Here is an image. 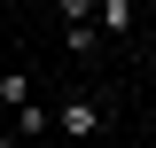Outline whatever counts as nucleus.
<instances>
[{
    "label": "nucleus",
    "mask_w": 156,
    "mask_h": 148,
    "mask_svg": "<svg viewBox=\"0 0 156 148\" xmlns=\"http://www.w3.org/2000/svg\"><path fill=\"white\" fill-rule=\"evenodd\" d=\"M0 8H8V0H0Z\"/></svg>",
    "instance_id": "5"
},
{
    "label": "nucleus",
    "mask_w": 156,
    "mask_h": 148,
    "mask_svg": "<svg viewBox=\"0 0 156 148\" xmlns=\"http://www.w3.org/2000/svg\"><path fill=\"white\" fill-rule=\"evenodd\" d=\"M0 101H8V109H23V101H31V78L8 70V78H0Z\"/></svg>",
    "instance_id": "3"
},
{
    "label": "nucleus",
    "mask_w": 156,
    "mask_h": 148,
    "mask_svg": "<svg viewBox=\"0 0 156 148\" xmlns=\"http://www.w3.org/2000/svg\"><path fill=\"white\" fill-rule=\"evenodd\" d=\"M55 125L70 132V140H94V132H101V101H62V109H55Z\"/></svg>",
    "instance_id": "2"
},
{
    "label": "nucleus",
    "mask_w": 156,
    "mask_h": 148,
    "mask_svg": "<svg viewBox=\"0 0 156 148\" xmlns=\"http://www.w3.org/2000/svg\"><path fill=\"white\" fill-rule=\"evenodd\" d=\"M133 16H140V0H94V31H101V39H125Z\"/></svg>",
    "instance_id": "1"
},
{
    "label": "nucleus",
    "mask_w": 156,
    "mask_h": 148,
    "mask_svg": "<svg viewBox=\"0 0 156 148\" xmlns=\"http://www.w3.org/2000/svg\"><path fill=\"white\" fill-rule=\"evenodd\" d=\"M47 125H55V117L39 109V101H23V109H16V132H47Z\"/></svg>",
    "instance_id": "4"
}]
</instances>
